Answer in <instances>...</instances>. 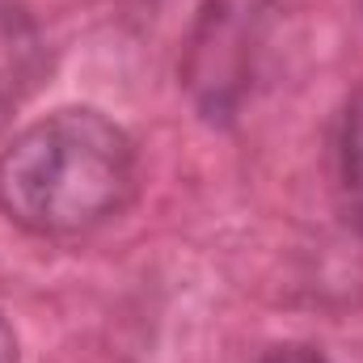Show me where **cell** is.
Instances as JSON below:
<instances>
[{"label":"cell","instance_id":"obj_1","mask_svg":"<svg viewBox=\"0 0 363 363\" xmlns=\"http://www.w3.org/2000/svg\"><path fill=\"white\" fill-rule=\"evenodd\" d=\"M135 190V148L97 110H60L0 152V207L30 233L64 237L118 216Z\"/></svg>","mask_w":363,"mask_h":363},{"label":"cell","instance_id":"obj_2","mask_svg":"<svg viewBox=\"0 0 363 363\" xmlns=\"http://www.w3.org/2000/svg\"><path fill=\"white\" fill-rule=\"evenodd\" d=\"M43 68V34L21 0H0V110L34 85Z\"/></svg>","mask_w":363,"mask_h":363},{"label":"cell","instance_id":"obj_3","mask_svg":"<svg viewBox=\"0 0 363 363\" xmlns=\"http://www.w3.org/2000/svg\"><path fill=\"white\" fill-rule=\"evenodd\" d=\"M342 174H347V186L355 190V199H359V207H363V93L347 110V127H342Z\"/></svg>","mask_w":363,"mask_h":363},{"label":"cell","instance_id":"obj_4","mask_svg":"<svg viewBox=\"0 0 363 363\" xmlns=\"http://www.w3.org/2000/svg\"><path fill=\"white\" fill-rule=\"evenodd\" d=\"M258 363H325L317 351H308V347H279L271 355H262Z\"/></svg>","mask_w":363,"mask_h":363},{"label":"cell","instance_id":"obj_5","mask_svg":"<svg viewBox=\"0 0 363 363\" xmlns=\"http://www.w3.org/2000/svg\"><path fill=\"white\" fill-rule=\"evenodd\" d=\"M0 363H17V338L4 325V317H0Z\"/></svg>","mask_w":363,"mask_h":363}]
</instances>
